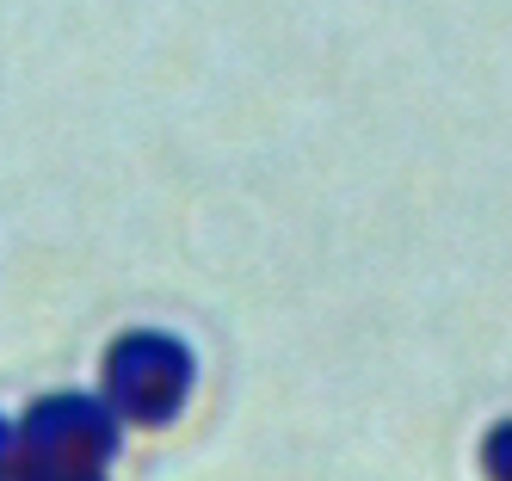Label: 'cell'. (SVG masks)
<instances>
[{
  "label": "cell",
  "instance_id": "6da1fadb",
  "mask_svg": "<svg viewBox=\"0 0 512 481\" xmlns=\"http://www.w3.org/2000/svg\"><path fill=\"white\" fill-rule=\"evenodd\" d=\"M112 457H118V420H112V407H99L93 395H50L19 420L13 463L25 475L87 481Z\"/></svg>",
  "mask_w": 512,
  "mask_h": 481
},
{
  "label": "cell",
  "instance_id": "3957f363",
  "mask_svg": "<svg viewBox=\"0 0 512 481\" xmlns=\"http://www.w3.org/2000/svg\"><path fill=\"white\" fill-rule=\"evenodd\" d=\"M482 463H488V475H512V420H500V426L488 432Z\"/></svg>",
  "mask_w": 512,
  "mask_h": 481
},
{
  "label": "cell",
  "instance_id": "277c9868",
  "mask_svg": "<svg viewBox=\"0 0 512 481\" xmlns=\"http://www.w3.org/2000/svg\"><path fill=\"white\" fill-rule=\"evenodd\" d=\"M13 451H19V432H13L7 420H0V469H7V463H13Z\"/></svg>",
  "mask_w": 512,
  "mask_h": 481
},
{
  "label": "cell",
  "instance_id": "7a4b0ae2",
  "mask_svg": "<svg viewBox=\"0 0 512 481\" xmlns=\"http://www.w3.org/2000/svg\"><path fill=\"white\" fill-rule=\"evenodd\" d=\"M192 377H198V364L173 333H124V340L105 352L112 414H124L136 426H167L179 407H186Z\"/></svg>",
  "mask_w": 512,
  "mask_h": 481
}]
</instances>
